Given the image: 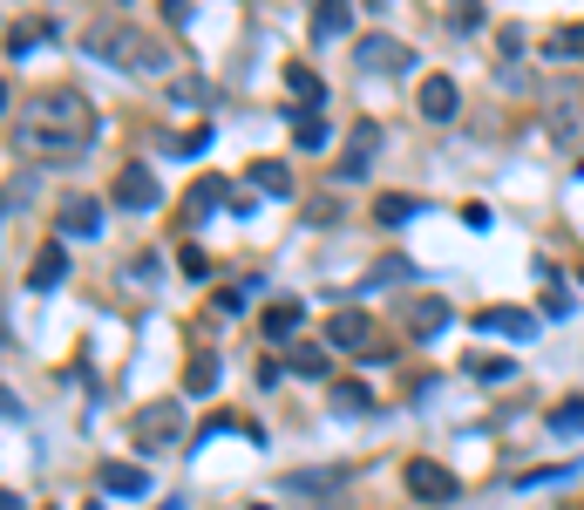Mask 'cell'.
<instances>
[{"label": "cell", "mask_w": 584, "mask_h": 510, "mask_svg": "<svg viewBox=\"0 0 584 510\" xmlns=\"http://www.w3.org/2000/svg\"><path fill=\"white\" fill-rule=\"evenodd\" d=\"M245 184L265 191V198H293V171H286V164H272V156H258V164L245 171Z\"/></svg>", "instance_id": "cell-13"}, {"label": "cell", "mask_w": 584, "mask_h": 510, "mask_svg": "<svg viewBox=\"0 0 584 510\" xmlns=\"http://www.w3.org/2000/svg\"><path fill=\"white\" fill-rule=\"evenodd\" d=\"M102 490H109V497H150L143 463H102Z\"/></svg>", "instance_id": "cell-11"}, {"label": "cell", "mask_w": 584, "mask_h": 510, "mask_svg": "<svg viewBox=\"0 0 584 510\" xmlns=\"http://www.w3.org/2000/svg\"><path fill=\"white\" fill-rule=\"evenodd\" d=\"M551 436H584V395H564L551 409Z\"/></svg>", "instance_id": "cell-19"}, {"label": "cell", "mask_w": 584, "mask_h": 510, "mask_svg": "<svg viewBox=\"0 0 584 510\" xmlns=\"http://www.w3.org/2000/svg\"><path fill=\"white\" fill-rule=\"evenodd\" d=\"M258 327H265V340H299L306 306H299V300H272V306L258 313Z\"/></svg>", "instance_id": "cell-9"}, {"label": "cell", "mask_w": 584, "mask_h": 510, "mask_svg": "<svg viewBox=\"0 0 584 510\" xmlns=\"http://www.w3.org/2000/svg\"><path fill=\"white\" fill-rule=\"evenodd\" d=\"M462 368H470L476 381H503V375H510V361H503V355H476V361H462Z\"/></svg>", "instance_id": "cell-29"}, {"label": "cell", "mask_w": 584, "mask_h": 510, "mask_svg": "<svg viewBox=\"0 0 584 510\" xmlns=\"http://www.w3.org/2000/svg\"><path fill=\"white\" fill-rule=\"evenodd\" d=\"M177 272H184V280H211V259H205L198 246H184V252H177Z\"/></svg>", "instance_id": "cell-28"}, {"label": "cell", "mask_w": 584, "mask_h": 510, "mask_svg": "<svg viewBox=\"0 0 584 510\" xmlns=\"http://www.w3.org/2000/svg\"><path fill=\"white\" fill-rule=\"evenodd\" d=\"M401 477H408V497H421V503H449V497L462 490V484L449 477V469H442V463H428V456H415V463L401 469Z\"/></svg>", "instance_id": "cell-3"}, {"label": "cell", "mask_w": 584, "mask_h": 510, "mask_svg": "<svg viewBox=\"0 0 584 510\" xmlns=\"http://www.w3.org/2000/svg\"><path fill=\"white\" fill-rule=\"evenodd\" d=\"M286 484H293V490H313V497H320V490H340V469H306V477H286Z\"/></svg>", "instance_id": "cell-27"}, {"label": "cell", "mask_w": 584, "mask_h": 510, "mask_svg": "<svg viewBox=\"0 0 584 510\" xmlns=\"http://www.w3.org/2000/svg\"><path fill=\"white\" fill-rule=\"evenodd\" d=\"M374 143H381V130H374V123H354V150L340 156V177H367V164H374Z\"/></svg>", "instance_id": "cell-15"}, {"label": "cell", "mask_w": 584, "mask_h": 510, "mask_svg": "<svg viewBox=\"0 0 584 510\" xmlns=\"http://www.w3.org/2000/svg\"><path fill=\"white\" fill-rule=\"evenodd\" d=\"M327 340H333V347H367V340H374V321H367V313H333V321H327Z\"/></svg>", "instance_id": "cell-14"}, {"label": "cell", "mask_w": 584, "mask_h": 510, "mask_svg": "<svg viewBox=\"0 0 584 510\" xmlns=\"http://www.w3.org/2000/svg\"><path fill=\"white\" fill-rule=\"evenodd\" d=\"M115 205H123V211H157L164 191H157V177H150L143 164H123V177H115Z\"/></svg>", "instance_id": "cell-4"}, {"label": "cell", "mask_w": 584, "mask_h": 510, "mask_svg": "<svg viewBox=\"0 0 584 510\" xmlns=\"http://www.w3.org/2000/svg\"><path fill=\"white\" fill-rule=\"evenodd\" d=\"M374 218L381 225H408L415 218V198H408V191H387V198H374Z\"/></svg>", "instance_id": "cell-24"}, {"label": "cell", "mask_w": 584, "mask_h": 510, "mask_svg": "<svg viewBox=\"0 0 584 510\" xmlns=\"http://www.w3.org/2000/svg\"><path fill=\"white\" fill-rule=\"evenodd\" d=\"M224 198H231V184L224 177H198V184H190V218H211V211H224Z\"/></svg>", "instance_id": "cell-17"}, {"label": "cell", "mask_w": 584, "mask_h": 510, "mask_svg": "<svg viewBox=\"0 0 584 510\" xmlns=\"http://www.w3.org/2000/svg\"><path fill=\"white\" fill-rule=\"evenodd\" d=\"M286 368H293V375H306V381H320V375H327V347H313V340H299Z\"/></svg>", "instance_id": "cell-21"}, {"label": "cell", "mask_w": 584, "mask_h": 510, "mask_svg": "<svg viewBox=\"0 0 584 510\" xmlns=\"http://www.w3.org/2000/svg\"><path fill=\"white\" fill-rule=\"evenodd\" d=\"M62 280H68V239L42 246V252H34V265H27V286H34V293H55Z\"/></svg>", "instance_id": "cell-5"}, {"label": "cell", "mask_w": 584, "mask_h": 510, "mask_svg": "<svg viewBox=\"0 0 584 510\" xmlns=\"http://www.w3.org/2000/svg\"><path fill=\"white\" fill-rule=\"evenodd\" d=\"M354 62H361L367 75H381V68H408L415 55H408V42H387V34H367V42L354 48Z\"/></svg>", "instance_id": "cell-8"}, {"label": "cell", "mask_w": 584, "mask_h": 510, "mask_svg": "<svg viewBox=\"0 0 584 510\" xmlns=\"http://www.w3.org/2000/svg\"><path fill=\"white\" fill-rule=\"evenodd\" d=\"M55 225H62V239H96V231H102V205L96 198H68Z\"/></svg>", "instance_id": "cell-10"}, {"label": "cell", "mask_w": 584, "mask_h": 510, "mask_svg": "<svg viewBox=\"0 0 584 510\" xmlns=\"http://www.w3.org/2000/svg\"><path fill=\"white\" fill-rule=\"evenodd\" d=\"M442 327H449V306L442 300H408V334L415 340H436Z\"/></svg>", "instance_id": "cell-12"}, {"label": "cell", "mask_w": 584, "mask_h": 510, "mask_svg": "<svg viewBox=\"0 0 584 510\" xmlns=\"http://www.w3.org/2000/svg\"><path fill=\"white\" fill-rule=\"evenodd\" d=\"M313 34H320V42L346 34V0H320V14H313Z\"/></svg>", "instance_id": "cell-25"}, {"label": "cell", "mask_w": 584, "mask_h": 510, "mask_svg": "<svg viewBox=\"0 0 584 510\" xmlns=\"http://www.w3.org/2000/svg\"><path fill=\"white\" fill-rule=\"evenodd\" d=\"M374 409V395L361 381H333V415H367Z\"/></svg>", "instance_id": "cell-20"}, {"label": "cell", "mask_w": 584, "mask_h": 510, "mask_svg": "<svg viewBox=\"0 0 584 510\" xmlns=\"http://www.w3.org/2000/svg\"><path fill=\"white\" fill-rule=\"evenodd\" d=\"M164 510H184V503H164Z\"/></svg>", "instance_id": "cell-31"}, {"label": "cell", "mask_w": 584, "mask_h": 510, "mask_svg": "<svg viewBox=\"0 0 584 510\" xmlns=\"http://www.w3.org/2000/svg\"><path fill=\"white\" fill-rule=\"evenodd\" d=\"M543 55H551V62H584V21L551 28V34H543Z\"/></svg>", "instance_id": "cell-16"}, {"label": "cell", "mask_w": 584, "mask_h": 510, "mask_svg": "<svg viewBox=\"0 0 584 510\" xmlns=\"http://www.w3.org/2000/svg\"><path fill=\"white\" fill-rule=\"evenodd\" d=\"M286 89L299 96V109H306V116H313V109L327 102V89H320V75H313V68H299V62L286 68Z\"/></svg>", "instance_id": "cell-18"}, {"label": "cell", "mask_w": 584, "mask_h": 510, "mask_svg": "<svg viewBox=\"0 0 584 510\" xmlns=\"http://www.w3.org/2000/svg\"><path fill=\"white\" fill-rule=\"evenodd\" d=\"M211 388H218V361H211V355H198V361L184 368V395H211Z\"/></svg>", "instance_id": "cell-23"}, {"label": "cell", "mask_w": 584, "mask_h": 510, "mask_svg": "<svg viewBox=\"0 0 584 510\" xmlns=\"http://www.w3.org/2000/svg\"><path fill=\"white\" fill-rule=\"evenodd\" d=\"M577 286H584V259H577Z\"/></svg>", "instance_id": "cell-30"}, {"label": "cell", "mask_w": 584, "mask_h": 510, "mask_svg": "<svg viewBox=\"0 0 584 510\" xmlns=\"http://www.w3.org/2000/svg\"><path fill=\"white\" fill-rule=\"evenodd\" d=\"M293 137H299V150H327L333 130H327V116H299V109H293Z\"/></svg>", "instance_id": "cell-22"}, {"label": "cell", "mask_w": 584, "mask_h": 510, "mask_svg": "<svg viewBox=\"0 0 584 510\" xmlns=\"http://www.w3.org/2000/svg\"><path fill=\"white\" fill-rule=\"evenodd\" d=\"M421 116H428V123H449V116L462 109V96H455V83H449V75H421Z\"/></svg>", "instance_id": "cell-6"}, {"label": "cell", "mask_w": 584, "mask_h": 510, "mask_svg": "<svg viewBox=\"0 0 584 510\" xmlns=\"http://www.w3.org/2000/svg\"><path fill=\"white\" fill-rule=\"evenodd\" d=\"M42 34H48V21H21V28H14V42H8V55H14V62L34 55V48H42Z\"/></svg>", "instance_id": "cell-26"}, {"label": "cell", "mask_w": 584, "mask_h": 510, "mask_svg": "<svg viewBox=\"0 0 584 510\" xmlns=\"http://www.w3.org/2000/svg\"><path fill=\"white\" fill-rule=\"evenodd\" d=\"M184 409L177 402H150V409H136V422H130V436H136V456H164V449H177V436H184Z\"/></svg>", "instance_id": "cell-2"}, {"label": "cell", "mask_w": 584, "mask_h": 510, "mask_svg": "<svg viewBox=\"0 0 584 510\" xmlns=\"http://www.w3.org/2000/svg\"><path fill=\"white\" fill-rule=\"evenodd\" d=\"M89 102L82 96H68V89H55V96H34L27 102V130H21V150H75L89 137Z\"/></svg>", "instance_id": "cell-1"}, {"label": "cell", "mask_w": 584, "mask_h": 510, "mask_svg": "<svg viewBox=\"0 0 584 510\" xmlns=\"http://www.w3.org/2000/svg\"><path fill=\"white\" fill-rule=\"evenodd\" d=\"M476 327L483 334H503V340H530L537 334V313H524V306H489V313H476Z\"/></svg>", "instance_id": "cell-7"}]
</instances>
